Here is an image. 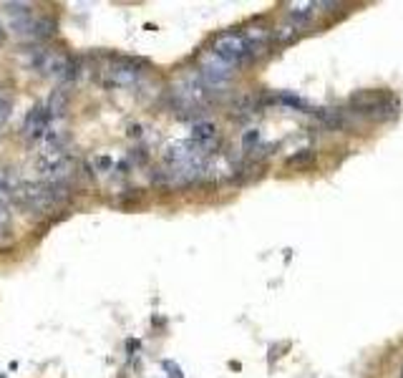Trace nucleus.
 <instances>
[{
    "mask_svg": "<svg viewBox=\"0 0 403 378\" xmlns=\"http://www.w3.org/2000/svg\"><path fill=\"white\" fill-rule=\"evenodd\" d=\"M10 28L21 38L41 41V38H48L56 33V21L48 15H33L30 10H25V13H18V18H10Z\"/></svg>",
    "mask_w": 403,
    "mask_h": 378,
    "instance_id": "obj_6",
    "label": "nucleus"
},
{
    "mask_svg": "<svg viewBox=\"0 0 403 378\" xmlns=\"http://www.w3.org/2000/svg\"><path fill=\"white\" fill-rule=\"evenodd\" d=\"M398 378H403V366H401V371H398Z\"/></svg>",
    "mask_w": 403,
    "mask_h": 378,
    "instance_id": "obj_17",
    "label": "nucleus"
},
{
    "mask_svg": "<svg viewBox=\"0 0 403 378\" xmlns=\"http://www.w3.org/2000/svg\"><path fill=\"white\" fill-rule=\"evenodd\" d=\"M257 141H260V134H257V131H247V134H245V137H242V146H245V149H252V144H257Z\"/></svg>",
    "mask_w": 403,
    "mask_h": 378,
    "instance_id": "obj_14",
    "label": "nucleus"
},
{
    "mask_svg": "<svg viewBox=\"0 0 403 378\" xmlns=\"http://www.w3.org/2000/svg\"><path fill=\"white\" fill-rule=\"evenodd\" d=\"M23 61L41 76H48V79L61 81V83H68V81H74L79 76V63L71 56L53 51V48H43V46L28 48L23 53Z\"/></svg>",
    "mask_w": 403,
    "mask_h": 378,
    "instance_id": "obj_1",
    "label": "nucleus"
},
{
    "mask_svg": "<svg viewBox=\"0 0 403 378\" xmlns=\"http://www.w3.org/2000/svg\"><path fill=\"white\" fill-rule=\"evenodd\" d=\"M318 117H320L322 124L330 126V129H340V126L345 124V121H343V111H340V109H322V111H318Z\"/></svg>",
    "mask_w": 403,
    "mask_h": 378,
    "instance_id": "obj_11",
    "label": "nucleus"
},
{
    "mask_svg": "<svg viewBox=\"0 0 403 378\" xmlns=\"http://www.w3.org/2000/svg\"><path fill=\"white\" fill-rule=\"evenodd\" d=\"M199 79L207 86V91H217V88H225L232 79V66L225 63L222 59H217L212 51L205 53L202 61H199Z\"/></svg>",
    "mask_w": 403,
    "mask_h": 378,
    "instance_id": "obj_7",
    "label": "nucleus"
},
{
    "mask_svg": "<svg viewBox=\"0 0 403 378\" xmlns=\"http://www.w3.org/2000/svg\"><path fill=\"white\" fill-rule=\"evenodd\" d=\"M212 53L217 59L225 61V63L232 66V68H235V66H242L249 56H252L247 43H245V38H242V33H235V30H225V33H220V36L214 38Z\"/></svg>",
    "mask_w": 403,
    "mask_h": 378,
    "instance_id": "obj_5",
    "label": "nucleus"
},
{
    "mask_svg": "<svg viewBox=\"0 0 403 378\" xmlns=\"http://www.w3.org/2000/svg\"><path fill=\"white\" fill-rule=\"evenodd\" d=\"M8 117H10V99L6 94H0V126L6 124Z\"/></svg>",
    "mask_w": 403,
    "mask_h": 378,
    "instance_id": "obj_13",
    "label": "nucleus"
},
{
    "mask_svg": "<svg viewBox=\"0 0 403 378\" xmlns=\"http://www.w3.org/2000/svg\"><path fill=\"white\" fill-rule=\"evenodd\" d=\"M192 144L202 154H209L220 146V131L212 121H194L192 126Z\"/></svg>",
    "mask_w": 403,
    "mask_h": 378,
    "instance_id": "obj_9",
    "label": "nucleus"
},
{
    "mask_svg": "<svg viewBox=\"0 0 403 378\" xmlns=\"http://www.w3.org/2000/svg\"><path fill=\"white\" fill-rule=\"evenodd\" d=\"M242 38H245L249 53H260L265 46H267V41H270V30L265 28V26H249V28L242 33Z\"/></svg>",
    "mask_w": 403,
    "mask_h": 378,
    "instance_id": "obj_10",
    "label": "nucleus"
},
{
    "mask_svg": "<svg viewBox=\"0 0 403 378\" xmlns=\"http://www.w3.org/2000/svg\"><path fill=\"white\" fill-rule=\"evenodd\" d=\"M351 106L355 114L368 119H391L398 114V101L383 91H363V94L353 96Z\"/></svg>",
    "mask_w": 403,
    "mask_h": 378,
    "instance_id": "obj_4",
    "label": "nucleus"
},
{
    "mask_svg": "<svg viewBox=\"0 0 403 378\" xmlns=\"http://www.w3.org/2000/svg\"><path fill=\"white\" fill-rule=\"evenodd\" d=\"M96 172H106V169H111V164H114V159L111 157H96Z\"/></svg>",
    "mask_w": 403,
    "mask_h": 378,
    "instance_id": "obj_15",
    "label": "nucleus"
},
{
    "mask_svg": "<svg viewBox=\"0 0 403 378\" xmlns=\"http://www.w3.org/2000/svg\"><path fill=\"white\" fill-rule=\"evenodd\" d=\"M3 41H6V28L0 26V46H3Z\"/></svg>",
    "mask_w": 403,
    "mask_h": 378,
    "instance_id": "obj_16",
    "label": "nucleus"
},
{
    "mask_svg": "<svg viewBox=\"0 0 403 378\" xmlns=\"http://www.w3.org/2000/svg\"><path fill=\"white\" fill-rule=\"evenodd\" d=\"M53 119H56V114H53V109L48 103H36L28 111V117L23 119V137L28 139V141H38L41 144L45 139V134L56 126Z\"/></svg>",
    "mask_w": 403,
    "mask_h": 378,
    "instance_id": "obj_8",
    "label": "nucleus"
},
{
    "mask_svg": "<svg viewBox=\"0 0 403 378\" xmlns=\"http://www.w3.org/2000/svg\"><path fill=\"white\" fill-rule=\"evenodd\" d=\"M147 66L136 59L114 56L101 66V86L106 88H134L144 79Z\"/></svg>",
    "mask_w": 403,
    "mask_h": 378,
    "instance_id": "obj_2",
    "label": "nucleus"
},
{
    "mask_svg": "<svg viewBox=\"0 0 403 378\" xmlns=\"http://www.w3.org/2000/svg\"><path fill=\"white\" fill-rule=\"evenodd\" d=\"M36 172L41 175V182L48 184H63L71 179L76 172L74 154L66 149H51V152H41L36 159Z\"/></svg>",
    "mask_w": 403,
    "mask_h": 378,
    "instance_id": "obj_3",
    "label": "nucleus"
},
{
    "mask_svg": "<svg viewBox=\"0 0 403 378\" xmlns=\"http://www.w3.org/2000/svg\"><path fill=\"white\" fill-rule=\"evenodd\" d=\"M313 159H316V154L310 152V149H305V152L290 157V159H287V164H290V167H302V164H310Z\"/></svg>",
    "mask_w": 403,
    "mask_h": 378,
    "instance_id": "obj_12",
    "label": "nucleus"
}]
</instances>
